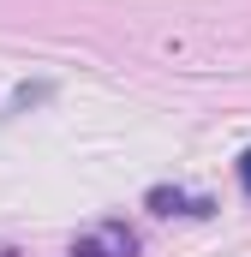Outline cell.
Instances as JSON below:
<instances>
[{
	"instance_id": "6da1fadb",
	"label": "cell",
	"mask_w": 251,
	"mask_h": 257,
	"mask_svg": "<svg viewBox=\"0 0 251 257\" xmlns=\"http://www.w3.org/2000/svg\"><path fill=\"white\" fill-rule=\"evenodd\" d=\"M132 251H138V233L120 227V221H102L84 239H72V257H132Z\"/></svg>"
},
{
	"instance_id": "7a4b0ae2",
	"label": "cell",
	"mask_w": 251,
	"mask_h": 257,
	"mask_svg": "<svg viewBox=\"0 0 251 257\" xmlns=\"http://www.w3.org/2000/svg\"><path fill=\"white\" fill-rule=\"evenodd\" d=\"M144 203H150L156 215H174V209H180V215H215V203H209V197H186V192H174V186H156Z\"/></svg>"
},
{
	"instance_id": "3957f363",
	"label": "cell",
	"mask_w": 251,
	"mask_h": 257,
	"mask_svg": "<svg viewBox=\"0 0 251 257\" xmlns=\"http://www.w3.org/2000/svg\"><path fill=\"white\" fill-rule=\"evenodd\" d=\"M239 186H245V192H251V150H245V156H239Z\"/></svg>"
},
{
	"instance_id": "277c9868",
	"label": "cell",
	"mask_w": 251,
	"mask_h": 257,
	"mask_svg": "<svg viewBox=\"0 0 251 257\" xmlns=\"http://www.w3.org/2000/svg\"><path fill=\"white\" fill-rule=\"evenodd\" d=\"M0 257H12V251H0Z\"/></svg>"
}]
</instances>
